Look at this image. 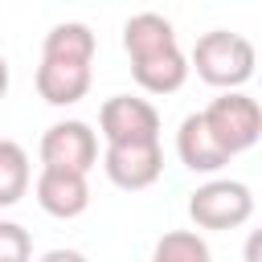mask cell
<instances>
[{
  "instance_id": "3",
  "label": "cell",
  "mask_w": 262,
  "mask_h": 262,
  "mask_svg": "<svg viewBox=\"0 0 262 262\" xmlns=\"http://www.w3.org/2000/svg\"><path fill=\"white\" fill-rule=\"evenodd\" d=\"M201 119H205L209 135L225 147L229 160H233L237 151L254 147L258 135H262V111H258V102H254L250 94H242V90H225L221 98H213V102L201 111Z\"/></svg>"
},
{
  "instance_id": "8",
  "label": "cell",
  "mask_w": 262,
  "mask_h": 262,
  "mask_svg": "<svg viewBox=\"0 0 262 262\" xmlns=\"http://www.w3.org/2000/svg\"><path fill=\"white\" fill-rule=\"evenodd\" d=\"M86 90H90V61L41 53V66H37V94H41L49 106H70V102L86 98Z\"/></svg>"
},
{
  "instance_id": "13",
  "label": "cell",
  "mask_w": 262,
  "mask_h": 262,
  "mask_svg": "<svg viewBox=\"0 0 262 262\" xmlns=\"http://www.w3.org/2000/svg\"><path fill=\"white\" fill-rule=\"evenodd\" d=\"M151 262H209V246L196 229H172L156 242Z\"/></svg>"
},
{
  "instance_id": "14",
  "label": "cell",
  "mask_w": 262,
  "mask_h": 262,
  "mask_svg": "<svg viewBox=\"0 0 262 262\" xmlns=\"http://www.w3.org/2000/svg\"><path fill=\"white\" fill-rule=\"evenodd\" d=\"M33 258V237L16 221H0V262H29Z\"/></svg>"
},
{
  "instance_id": "16",
  "label": "cell",
  "mask_w": 262,
  "mask_h": 262,
  "mask_svg": "<svg viewBox=\"0 0 262 262\" xmlns=\"http://www.w3.org/2000/svg\"><path fill=\"white\" fill-rule=\"evenodd\" d=\"M4 90H8V61H4V53H0V98H4Z\"/></svg>"
},
{
  "instance_id": "1",
  "label": "cell",
  "mask_w": 262,
  "mask_h": 262,
  "mask_svg": "<svg viewBox=\"0 0 262 262\" xmlns=\"http://www.w3.org/2000/svg\"><path fill=\"white\" fill-rule=\"evenodd\" d=\"M123 49L131 57V74L151 94H172L188 78V57L176 45V29L160 12H135L123 25Z\"/></svg>"
},
{
  "instance_id": "4",
  "label": "cell",
  "mask_w": 262,
  "mask_h": 262,
  "mask_svg": "<svg viewBox=\"0 0 262 262\" xmlns=\"http://www.w3.org/2000/svg\"><path fill=\"white\" fill-rule=\"evenodd\" d=\"M188 217L201 229H237L254 217V192L242 180H209L188 196Z\"/></svg>"
},
{
  "instance_id": "7",
  "label": "cell",
  "mask_w": 262,
  "mask_h": 262,
  "mask_svg": "<svg viewBox=\"0 0 262 262\" xmlns=\"http://www.w3.org/2000/svg\"><path fill=\"white\" fill-rule=\"evenodd\" d=\"M102 168H106L111 184H119V188H127V192L156 184L160 172H164L160 139H151V143H111L106 156H102Z\"/></svg>"
},
{
  "instance_id": "10",
  "label": "cell",
  "mask_w": 262,
  "mask_h": 262,
  "mask_svg": "<svg viewBox=\"0 0 262 262\" xmlns=\"http://www.w3.org/2000/svg\"><path fill=\"white\" fill-rule=\"evenodd\" d=\"M176 156H180V164H184L188 172H221V168L229 164L225 147L209 135L201 111L180 123V131H176Z\"/></svg>"
},
{
  "instance_id": "2",
  "label": "cell",
  "mask_w": 262,
  "mask_h": 262,
  "mask_svg": "<svg viewBox=\"0 0 262 262\" xmlns=\"http://www.w3.org/2000/svg\"><path fill=\"white\" fill-rule=\"evenodd\" d=\"M192 66H196V74H201L209 86L233 90V86L250 82V74H254V45H250V37H242V33L213 29V33H205V37H196V45H192Z\"/></svg>"
},
{
  "instance_id": "6",
  "label": "cell",
  "mask_w": 262,
  "mask_h": 262,
  "mask_svg": "<svg viewBox=\"0 0 262 262\" xmlns=\"http://www.w3.org/2000/svg\"><path fill=\"white\" fill-rule=\"evenodd\" d=\"M98 160V135L90 131V123L82 119H66L53 123L41 135V164L45 168H61V172H90Z\"/></svg>"
},
{
  "instance_id": "11",
  "label": "cell",
  "mask_w": 262,
  "mask_h": 262,
  "mask_svg": "<svg viewBox=\"0 0 262 262\" xmlns=\"http://www.w3.org/2000/svg\"><path fill=\"white\" fill-rule=\"evenodd\" d=\"M29 151L12 139H0V209L16 205L29 192Z\"/></svg>"
},
{
  "instance_id": "5",
  "label": "cell",
  "mask_w": 262,
  "mask_h": 262,
  "mask_svg": "<svg viewBox=\"0 0 262 262\" xmlns=\"http://www.w3.org/2000/svg\"><path fill=\"white\" fill-rule=\"evenodd\" d=\"M98 127H102L106 147L111 143H151V139H160V111L147 98L115 94V98L102 102Z\"/></svg>"
},
{
  "instance_id": "15",
  "label": "cell",
  "mask_w": 262,
  "mask_h": 262,
  "mask_svg": "<svg viewBox=\"0 0 262 262\" xmlns=\"http://www.w3.org/2000/svg\"><path fill=\"white\" fill-rule=\"evenodd\" d=\"M41 262H86V254H78V250H49Z\"/></svg>"
},
{
  "instance_id": "17",
  "label": "cell",
  "mask_w": 262,
  "mask_h": 262,
  "mask_svg": "<svg viewBox=\"0 0 262 262\" xmlns=\"http://www.w3.org/2000/svg\"><path fill=\"white\" fill-rule=\"evenodd\" d=\"M246 262H258V233H254L250 246H246Z\"/></svg>"
},
{
  "instance_id": "12",
  "label": "cell",
  "mask_w": 262,
  "mask_h": 262,
  "mask_svg": "<svg viewBox=\"0 0 262 262\" xmlns=\"http://www.w3.org/2000/svg\"><path fill=\"white\" fill-rule=\"evenodd\" d=\"M41 53H57V57H78V61H94V33L82 25V20H66V25H53L45 33V45Z\"/></svg>"
},
{
  "instance_id": "9",
  "label": "cell",
  "mask_w": 262,
  "mask_h": 262,
  "mask_svg": "<svg viewBox=\"0 0 262 262\" xmlns=\"http://www.w3.org/2000/svg\"><path fill=\"white\" fill-rule=\"evenodd\" d=\"M37 205L49 217H78L90 205V184H86L82 172L41 168V176H37Z\"/></svg>"
}]
</instances>
